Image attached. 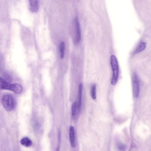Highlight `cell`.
I'll list each match as a JSON object with an SVG mask.
<instances>
[{
  "label": "cell",
  "mask_w": 151,
  "mask_h": 151,
  "mask_svg": "<svg viewBox=\"0 0 151 151\" xmlns=\"http://www.w3.org/2000/svg\"><path fill=\"white\" fill-rule=\"evenodd\" d=\"M0 89L7 90L12 91L16 94L22 92L23 88L21 85L17 83H10L0 77Z\"/></svg>",
  "instance_id": "6da1fadb"
},
{
  "label": "cell",
  "mask_w": 151,
  "mask_h": 151,
  "mask_svg": "<svg viewBox=\"0 0 151 151\" xmlns=\"http://www.w3.org/2000/svg\"><path fill=\"white\" fill-rule=\"evenodd\" d=\"M110 64L112 71V75L111 83L113 85L117 83L119 75V67L117 59L114 55H112L110 58Z\"/></svg>",
  "instance_id": "7a4b0ae2"
},
{
  "label": "cell",
  "mask_w": 151,
  "mask_h": 151,
  "mask_svg": "<svg viewBox=\"0 0 151 151\" xmlns=\"http://www.w3.org/2000/svg\"><path fill=\"white\" fill-rule=\"evenodd\" d=\"M2 104L4 109L8 111H11L14 109L15 102L13 97L10 94H5L1 99Z\"/></svg>",
  "instance_id": "3957f363"
},
{
  "label": "cell",
  "mask_w": 151,
  "mask_h": 151,
  "mask_svg": "<svg viewBox=\"0 0 151 151\" xmlns=\"http://www.w3.org/2000/svg\"><path fill=\"white\" fill-rule=\"evenodd\" d=\"M132 81L134 96L135 97L138 96L140 91V85L138 76L135 72L132 76Z\"/></svg>",
  "instance_id": "277c9868"
},
{
  "label": "cell",
  "mask_w": 151,
  "mask_h": 151,
  "mask_svg": "<svg viewBox=\"0 0 151 151\" xmlns=\"http://www.w3.org/2000/svg\"><path fill=\"white\" fill-rule=\"evenodd\" d=\"M74 20V24L76 34V41L77 42H79L81 40V37L80 23L77 18H76Z\"/></svg>",
  "instance_id": "5b68a950"
},
{
  "label": "cell",
  "mask_w": 151,
  "mask_h": 151,
  "mask_svg": "<svg viewBox=\"0 0 151 151\" xmlns=\"http://www.w3.org/2000/svg\"><path fill=\"white\" fill-rule=\"evenodd\" d=\"M30 11L33 12H37L39 9L38 0H29Z\"/></svg>",
  "instance_id": "8992f818"
},
{
  "label": "cell",
  "mask_w": 151,
  "mask_h": 151,
  "mask_svg": "<svg viewBox=\"0 0 151 151\" xmlns=\"http://www.w3.org/2000/svg\"><path fill=\"white\" fill-rule=\"evenodd\" d=\"M69 136L71 146L74 147L75 146V132L74 128L72 126L70 127Z\"/></svg>",
  "instance_id": "52a82bcc"
},
{
  "label": "cell",
  "mask_w": 151,
  "mask_h": 151,
  "mask_svg": "<svg viewBox=\"0 0 151 151\" xmlns=\"http://www.w3.org/2000/svg\"><path fill=\"white\" fill-rule=\"evenodd\" d=\"M146 45L145 43L143 42H141L134 51L133 54H136L141 52L145 49Z\"/></svg>",
  "instance_id": "ba28073f"
},
{
  "label": "cell",
  "mask_w": 151,
  "mask_h": 151,
  "mask_svg": "<svg viewBox=\"0 0 151 151\" xmlns=\"http://www.w3.org/2000/svg\"><path fill=\"white\" fill-rule=\"evenodd\" d=\"M21 144L26 147L31 146L32 144L31 140L28 137H25L22 138L20 141Z\"/></svg>",
  "instance_id": "9c48e42d"
},
{
  "label": "cell",
  "mask_w": 151,
  "mask_h": 151,
  "mask_svg": "<svg viewBox=\"0 0 151 151\" xmlns=\"http://www.w3.org/2000/svg\"><path fill=\"white\" fill-rule=\"evenodd\" d=\"M83 85L82 84H80L79 86L78 95V109L80 111L81 106L82 93Z\"/></svg>",
  "instance_id": "30bf717a"
},
{
  "label": "cell",
  "mask_w": 151,
  "mask_h": 151,
  "mask_svg": "<svg viewBox=\"0 0 151 151\" xmlns=\"http://www.w3.org/2000/svg\"><path fill=\"white\" fill-rule=\"evenodd\" d=\"M65 44L63 42H62L59 45V51L61 58H64L65 54Z\"/></svg>",
  "instance_id": "8fae6325"
},
{
  "label": "cell",
  "mask_w": 151,
  "mask_h": 151,
  "mask_svg": "<svg viewBox=\"0 0 151 151\" xmlns=\"http://www.w3.org/2000/svg\"><path fill=\"white\" fill-rule=\"evenodd\" d=\"M91 95L93 99L96 98V86L95 84H93L91 89Z\"/></svg>",
  "instance_id": "7c38bea8"
},
{
  "label": "cell",
  "mask_w": 151,
  "mask_h": 151,
  "mask_svg": "<svg viewBox=\"0 0 151 151\" xmlns=\"http://www.w3.org/2000/svg\"><path fill=\"white\" fill-rule=\"evenodd\" d=\"M76 103L74 102L72 104L71 107V114L73 116H74L76 114Z\"/></svg>",
  "instance_id": "4fadbf2b"
}]
</instances>
